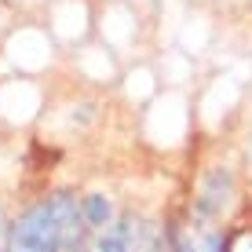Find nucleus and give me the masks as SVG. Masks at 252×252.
<instances>
[{"label": "nucleus", "instance_id": "obj_1", "mask_svg": "<svg viewBox=\"0 0 252 252\" xmlns=\"http://www.w3.org/2000/svg\"><path fill=\"white\" fill-rule=\"evenodd\" d=\"M84 216L73 197L59 194L22 216L11 227L7 252H73L81 245Z\"/></svg>", "mask_w": 252, "mask_h": 252}, {"label": "nucleus", "instance_id": "obj_2", "mask_svg": "<svg viewBox=\"0 0 252 252\" xmlns=\"http://www.w3.org/2000/svg\"><path fill=\"white\" fill-rule=\"evenodd\" d=\"M132 230H135V220H132V216H125L121 223H110V227L99 234V245H95V252H128Z\"/></svg>", "mask_w": 252, "mask_h": 252}, {"label": "nucleus", "instance_id": "obj_3", "mask_svg": "<svg viewBox=\"0 0 252 252\" xmlns=\"http://www.w3.org/2000/svg\"><path fill=\"white\" fill-rule=\"evenodd\" d=\"M220 249H223V241L212 230H201V227H190L176 238V252H220Z\"/></svg>", "mask_w": 252, "mask_h": 252}, {"label": "nucleus", "instance_id": "obj_4", "mask_svg": "<svg viewBox=\"0 0 252 252\" xmlns=\"http://www.w3.org/2000/svg\"><path fill=\"white\" fill-rule=\"evenodd\" d=\"M81 216H84V227H95V230H106L110 220H114V208H110L106 197H88V201L81 205Z\"/></svg>", "mask_w": 252, "mask_h": 252}, {"label": "nucleus", "instance_id": "obj_5", "mask_svg": "<svg viewBox=\"0 0 252 252\" xmlns=\"http://www.w3.org/2000/svg\"><path fill=\"white\" fill-rule=\"evenodd\" d=\"M128 252H161V234L154 227H143L135 220V230H132V241H128Z\"/></svg>", "mask_w": 252, "mask_h": 252}, {"label": "nucleus", "instance_id": "obj_6", "mask_svg": "<svg viewBox=\"0 0 252 252\" xmlns=\"http://www.w3.org/2000/svg\"><path fill=\"white\" fill-rule=\"evenodd\" d=\"M7 238H11V234L4 230V216H0V252H7Z\"/></svg>", "mask_w": 252, "mask_h": 252}]
</instances>
